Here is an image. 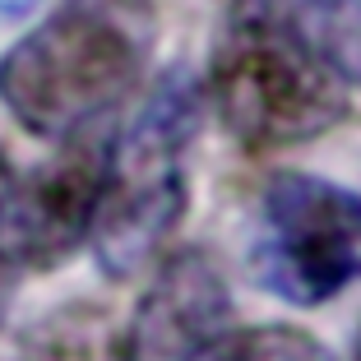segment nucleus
Returning <instances> with one entry per match:
<instances>
[{
	"instance_id": "obj_4",
	"label": "nucleus",
	"mask_w": 361,
	"mask_h": 361,
	"mask_svg": "<svg viewBox=\"0 0 361 361\" xmlns=\"http://www.w3.org/2000/svg\"><path fill=\"white\" fill-rule=\"evenodd\" d=\"M250 278L306 310L361 283V190L315 171H274L255 204Z\"/></svg>"
},
{
	"instance_id": "obj_7",
	"label": "nucleus",
	"mask_w": 361,
	"mask_h": 361,
	"mask_svg": "<svg viewBox=\"0 0 361 361\" xmlns=\"http://www.w3.org/2000/svg\"><path fill=\"white\" fill-rule=\"evenodd\" d=\"M315 61L361 97V0H269Z\"/></svg>"
},
{
	"instance_id": "obj_3",
	"label": "nucleus",
	"mask_w": 361,
	"mask_h": 361,
	"mask_svg": "<svg viewBox=\"0 0 361 361\" xmlns=\"http://www.w3.org/2000/svg\"><path fill=\"white\" fill-rule=\"evenodd\" d=\"M204 126V88L190 70H167L135 116L106 135L102 190L88 250L111 283L158 264L190 209V144Z\"/></svg>"
},
{
	"instance_id": "obj_11",
	"label": "nucleus",
	"mask_w": 361,
	"mask_h": 361,
	"mask_svg": "<svg viewBox=\"0 0 361 361\" xmlns=\"http://www.w3.org/2000/svg\"><path fill=\"white\" fill-rule=\"evenodd\" d=\"M42 5V0H0V19H23Z\"/></svg>"
},
{
	"instance_id": "obj_2",
	"label": "nucleus",
	"mask_w": 361,
	"mask_h": 361,
	"mask_svg": "<svg viewBox=\"0 0 361 361\" xmlns=\"http://www.w3.org/2000/svg\"><path fill=\"white\" fill-rule=\"evenodd\" d=\"M204 106L245 153H287L324 139L352 111V93L315 61L269 0H227L200 79Z\"/></svg>"
},
{
	"instance_id": "obj_10",
	"label": "nucleus",
	"mask_w": 361,
	"mask_h": 361,
	"mask_svg": "<svg viewBox=\"0 0 361 361\" xmlns=\"http://www.w3.org/2000/svg\"><path fill=\"white\" fill-rule=\"evenodd\" d=\"M88 334H93V329L75 319V343H84ZM56 343H61V348H70V338H65V324H56ZM47 361H70V352H51V348H47ZM75 361H88V357H84V352H75Z\"/></svg>"
},
{
	"instance_id": "obj_9",
	"label": "nucleus",
	"mask_w": 361,
	"mask_h": 361,
	"mask_svg": "<svg viewBox=\"0 0 361 361\" xmlns=\"http://www.w3.org/2000/svg\"><path fill=\"white\" fill-rule=\"evenodd\" d=\"M19 185L23 171L10 162V153L0 149V319L10 310L14 292L23 287L28 274V255H23V213H19Z\"/></svg>"
},
{
	"instance_id": "obj_12",
	"label": "nucleus",
	"mask_w": 361,
	"mask_h": 361,
	"mask_svg": "<svg viewBox=\"0 0 361 361\" xmlns=\"http://www.w3.org/2000/svg\"><path fill=\"white\" fill-rule=\"evenodd\" d=\"M352 361H361V338H357V348H352Z\"/></svg>"
},
{
	"instance_id": "obj_1",
	"label": "nucleus",
	"mask_w": 361,
	"mask_h": 361,
	"mask_svg": "<svg viewBox=\"0 0 361 361\" xmlns=\"http://www.w3.org/2000/svg\"><path fill=\"white\" fill-rule=\"evenodd\" d=\"M153 47V0H56V10L0 51V106L32 139L70 144L130 102Z\"/></svg>"
},
{
	"instance_id": "obj_8",
	"label": "nucleus",
	"mask_w": 361,
	"mask_h": 361,
	"mask_svg": "<svg viewBox=\"0 0 361 361\" xmlns=\"http://www.w3.org/2000/svg\"><path fill=\"white\" fill-rule=\"evenodd\" d=\"M204 361H334V352L297 324H250L227 334Z\"/></svg>"
},
{
	"instance_id": "obj_6",
	"label": "nucleus",
	"mask_w": 361,
	"mask_h": 361,
	"mask_svg": "<svg viewBox=\"0 0 361 361\" xmlns=\"http://www.w3.org/2000/svg\"><path fill=\"white\" fill-rule=\"evenodd\" d=\"M102 158H106V135L93 130V135L61 144V153L47 167L23 171L19 213H23L28 274H51L79 245H88L97 190H102Z\"/></svg>"
},
{
	"instance_id": "obj_5",
	"label": "nucleus",
	"mask_w": 361,
	"mask_h": 361,
	"mask_svg": "<svg viewBox=\"0 0 361 361\" xmlns=\"http://www.w3.org/2000/svg\"><path fill=\"white\" fill-rule=\"evenodd\" d=\"M227 324L232 287L223 264L200 245L162 250L126 329L116 334V361H204L227 338Z\"/></svg>"
}]
</instances>
